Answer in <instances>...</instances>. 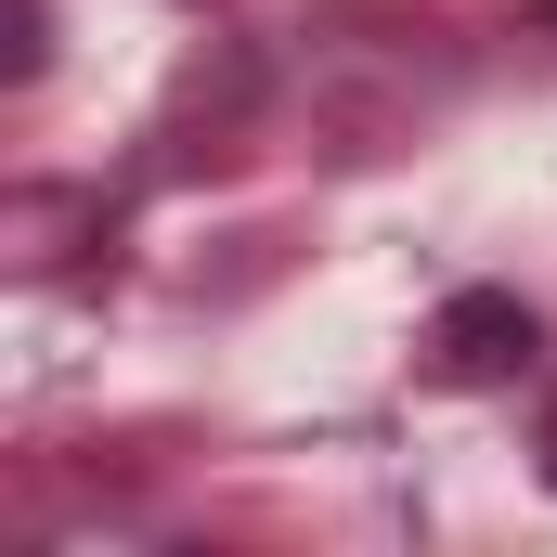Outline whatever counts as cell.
<instances>
[{"label": "cell", "instance_id": "2", "mask_svg": "<svg viewBox=\"0 0 557 557\" xmlns=\"http://www.w3.org/2000/svg\"><path fill=\"white\" fill-rule=\"evenodd\" d=\"M39 52H52V13H39V0H13V78H39Z\"/></svg>", "mask_w": 557, "mask_h": 557}, {"label": "cell", "instance_id": "1", "mask_svg": "<svg viewBox=\"0 0 557 557\" xmlns=\"http://www.w3.org/2000/svg\"><path fill=\"white\" fill-rule=\"evenodd\" d=\"M532 363H545V324H532L519 285H454L441 298V324H428V376L441 389H519Z\"/></svg>", "mask_w": 557, "mask_h": 557}]
</instances>
